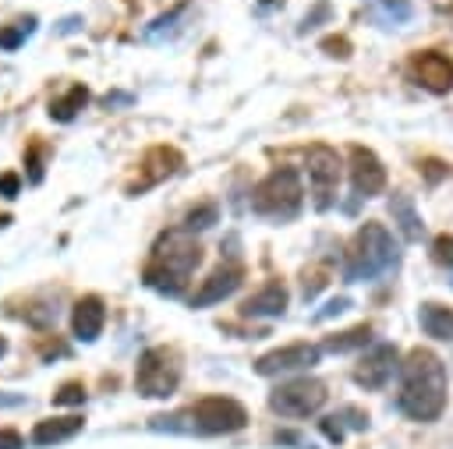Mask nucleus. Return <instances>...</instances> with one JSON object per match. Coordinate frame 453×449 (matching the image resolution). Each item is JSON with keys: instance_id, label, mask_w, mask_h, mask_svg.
<instances>
[{"instance_id": "412c9836", "label": "nucleus", "mask_w": 453, "mask_h": 449, "mask_svg": "<svg viewBox=\"0 0 453 449\" xmlns=\"http://www.w3.org/2000/svg\"><path fill=\"white\" fill-rule=\"evenodd\" d=\"M347 424L361 431V428H368V414H361V410L347 407V410H340V414H329V417H322V431H326V438H333V442H340V438H343Z\"/></svg>"}, {"instance_id": "9d476101", "label": "nucleus", "mask_w": 453, "mask_h": 449, "mask_svg": "<svg viewBox=\"0 0 453 449\" xmlns=\"http://www.w3.org/2000/svg\"><path fill=\"white\" fill-rule=\"evenodd\" d=\"M407 67H411V78H414L421 88L435 92V95H442V92L453 88V60H449L446 53H435V49L414 53Z\"/></svg>"}, {"instance_id": "f704fd0d", "label": "nucleus", "mask_w": 453, "mask_h": 449, "mask_svg": "<svg viewBox=\"0 0 453 449\" xmlns=\"http://www.w3.org/2000/svg\"><path fill=\"white\" fill-rule=\"evenodd\" d=\"M425 173H428V180H439V177H446L449 170H446L442 163H435V159H428V163H425Z\"/></svg>"}, {"instance_id": "f257e3e1", "label": "nucleus", "mask_w": 453, "mask_h": 449, "mask_svg": "<svg viewBox=\"0 0 453 449\" xmlns=\"http://www.w3.org/2000/svg\"><path fill=\"white\" fill-rule=\"evenodd\" d=\"M396 407L411 421H435L446 410V368L432 350H411L400 368V396Z\"/></svg>"}, {"instance_id": "7c9ffc66", "label": "nucleus", "mask_w": 453, "mask_h": 449, "mask_svg": "<svg viewBox=\"0 0 453 449\" xmlns=\"http://www.w3.org/2000/svg\"><path fill=\"white\" fill-rule=\"evenodd\" d=\"M18 187H21L18 173H4V177H0V194H4V198H14V194H18Z\"/></svg>"}, {"instance_id": "393cba45", "label": "nucleus", "mask_w": 453, "mask_h": 449, "mask_svg": "<svg viewBox=\"0 0 453 449\" xmlns=\"http://www.w3.org/2000/svg\"><path fill=\"white\" fill-rule=\"evenodd\" d=\"M53 403H57V407H78V403H85V385H81V382L60 385V389L53 392Z\"/></svg>"}, {"instance_id": "cd10ccee", "label": "nucleus", "mask_w": 453, "mask_h": 449, "mask_svg": "<svg viewBox=\"0 0 453 449\" xmlns=\"http://www.w3.org/2000/svg\"><path fill=\"white\" fill-rule=\"evenodd\" d=\"M28 180H32V184L42 180V152H39V145L28 148Z\"/></svg>"}, {"instance_id": "b1692460", "label": "nucleus", "mask_w": 453, "mask_h": 449, "mask_svg": "<svg viewBox=\"0 0 453 449\" xmlns=\"http://www.w3.org/2000/svg\"><path fill=\"white\" fill-rule=\"evenodd\" d=\"M216 219H219V209H216V205H198V209L188 212L184 230H205V226H212Z\"/></svg>"}, {"instance_id": "20e7f679", "label": "nucleus", "mask_w": 453, "mask_h": 449, "mask_svg": "<svg viewBox=\"0 0 453 449\" xmlns=\"http://www.w3.org/2000/svg\"><path fill=\"white\" fill-rule=\"evenodd\" d=\"M301 205H304V187H301L297 170L290 166L273 170L251 187V212L269 223H290L301 212Z\"/></svg>"}, {"instance_id": "e433bc0d", "label": "nucleus", "mask_w": 453, "mask_h": 449, "mask_svg": "<svg viewBox=\"0 0 453 449\" xmlns=\"http://www.w3.org/2000/svg\"><path fill=\"white\" fill-rule=\"evenodd\" d=\"M258 4H265V7H269V4H276V0H258Z\"/></svg>"}, {"instance_id": "473e14b6", "label": "nucleus", "mask_w": 453, "mask_h": 449, "mask_svg": "<svg viewBox=\"0 0 453 449\" xmlns=\"http://www.w3.org/2000/svg\"><path fill=\"white\" fill-rule=\"evenodd\" d=\"M350 308V301L347 297H336V301H329L322 311H319V318H329V315H340V311H347Z\"/></svg>"}, {"instance_id": "4be33fe9", "label": "nucleus", "mask_w": 453, "mask_h": 449, "mask_svg": "<svg viewBox=\"0 0 453 449\" xmlns=\"http://www.w3.org/2000/svg\"><path fill=\"white\" fill-rule=\"evenodd\" d=\"M368 339H372V325H354V329H347V332H340V336H329V339H326V350L347 354V350L365 346Z\"/></svg>"}, {"instance_id": "9b49d317", "label": "nucleus", "mask_w": 453, "mask_h": 449, "mask_svg": "<svg viewBox=\"0 0 453 449\" xmlns=\"http://www.w3.org/2000/svg\"><path fill=\"white\" fill-rule=\"evenodd\" d=\"M350 184H354V194L357 198L382 194V187H386V166L365 145H354L350 148Z\"/></svg>"}, {"instance_id": "a878e982", "label": "nucleus", "mask_w": 453, "mask_h": 449, "mask_svg": "<svg viewBox=\"0 0 453 449\" xmlns=\"http://www.w3.org/2000/svg\"><path fill=\"white\" fill-rule=\"evenodd\" d=\"M432 258H435L439 265H453V237H439V240L432 244Z\"/></svg>"}, {"instance_id": "39448f33", "label": "nucleus", "mask_w": 453, "mask_h": 449, "mask_svg": "<svg viewBox=\"0 0 453 449\" xmlns=\"http://www.w3.org/2000/svg\"><path fill=\"white\" fill-rule=\"evenodd\" d=\"M177 382H180V357L173 346H149L142 357H138V368H134V389L138 396L145 400H166L177 392Z\"/></svg>"}, {"instance_id": "2f4dec72", "label": "nucleus", "mask_w": 453, "mask_h": 449, "mask_svg": "<svg viewBox=\"0 0 453 449\" xmlns=\"http://www.w3.org/2000/svg\"><path fill=\"white\" fill-rule=\"evenodd\" d=\"M0 449H21V435L14 428H0Z\"/></svg>"}, {"instance_id": "6e6552de", "label": "nucleus", "mask_w": 453, "mask_h": 449, "mask_svg": "<svg viewBox=\"0 0 453 449\" xmlns=\"http://www.w3.org/2000/svg\"><path fill=\"white\" fill-rule=\"evenodd\" d=\"M308 187H311V202L319 212H326L336 202V187H340V156L329 145H311L308 148Z\"/></svg>"}, {"instance_id": "dca6fc26", "label": "nucleus", "mask_w": 453, "mask_h": 449, "mask_svg": "<svg viewBox=\"0 0 453 449\" xmlns=\"http://www.w3.org/2000/svg\"><path fill=\"white\" fill-rule=\"evenodd\" d=\"M287 286L283 283H265L258 293H251L244 304H241V315L248 318H276L287 311Z\"/></svg>"}, {"instance_id": "72a5a7b5", "label": "nucleus", "mask_w": 453, "mask_h": 449, "mask_svg": "<svg viewBox=\"0 0 453 449\" xmlns=\"http://www.w3.org/2000/svg\"><path fill=\"white\" fill-rule=\"evenodd\" d=\"M326 14H329V4H319V7H315V14H308L301 28H304V32H308V28H315V21H319V18H326Z\"/></svg>"}, {"instance_id": "aec40b11", "label": "nucleus", "mask_w": 453, "mask_h": 449, "mask_svg": "<svg viewBox=\"0 0 453 449\" xmlns=\"http://www.w3.org/2000/svg\"><path fill=\"white\" fill-rule=\"evenodd\" d=\"M85 103H88V88H85V85H71L60 99L50 103V117L60 120V124H67V120H74V113H78Z\"/></svg>"}, {"instance_id": "c85d7f7f", "label": "nucleus", "mask_w": 453, "mask_h": 449, "mask_svg": "<svg viewBox=\"0 0 453 449\" xmlns=\"http://www.w3.org/2000/svg\"><path fill=\"white\" fill-rule=\"evenodd\" d=\"M382 7L393 14V21H407L411 18V4L407 0H382Z\"/></svg>"}, {"instance_id": "f3484780", "label": "nucleus", "mask_w": 453, "mask_h": 449, "mask_svg": "<svg viewBox=\"0 0 453 449\" xmlns=\"http://www.w3.org/2000/svg\"><path fill=\"white\" fill-rule=\"evenodd\" d=\"M85 428V417L81 414H67V417H46L32 428V442L35 445H57V442H67L74 438L78 431Z\"/></svg>"}, {"instance_id": "ddd939ff", "label": "nucleus", "mask_w": 453, "mask_h": 449, "mask_svg": "<svg viewBox=\"0 0 453 449\" xmlns=\"http://www.w3.org/2000/svg\"><path fill=\"white\" fill-rule=\"evenodd\" d=\"M393 371H396V346L393 343H379L354 368V382L365 385V389H382L393 378Z\"/></svg>"}, {"instance_id": "c9c22d12", "label": "nucleus", "mask_w": 453, "mask_h": 449, "mask_svg": "<svg viewBox=\"0 0 453 449\" xmlns=\"http://www.w3.org/2000/svg\"><path fill=\"white\" fill-rule=\"evenodd\" d=\"M4 350H7V339H4V336H0V357H4Z\"/></svg>"}, {"instance_id": "0eeeda50", "label": "nucleus", "mask_w": 453, "mask_h": 449, "mask_svg": "<svg viewBox=\"0 0 453 449\" xmlns=\"http://www.w3.org/2000/svg\"><path fill=\"white\" fill-rule=\"evenodd\" d=\"M326 403V385L319 378H294V382H283L273 389L269 396V407L280 414V417H311L319 414Z\"/></svg>"}, {"instance_id": "5701e85b", "label": "nucleus", "mask_w": 453, "mask_h": 449, "mask_svg": "<svg viewBox=\"0 0 453 449\" xmlns=\"http://www.w3.org/2000/svg\"><path fill=\"white\" fill-rule=\"evenodd\" d=\"M32 28H35V18H21V21L7 25V28H0V49H18L32 35Z\"/></svg>"}, {"instance_id": "f03ea898", "label": "nucleus", "mask_w": 453, "mask_h": 449, "mask_svg": "<svg viewBox=\"0 0 453 449\" xmlns=\"http://www.w3.org/2000/svg\"><path fill=\"white\" fill-rule=\"evenodd\" d=\"M198 262H202V247L195 240H188L184 233H166L145 265V283L159 293L177 297L188 286Z\"/></svg>"}, {"instance_id": "f8f14e48", "label": "nucleus", "mask_w": 453, "mask_h": 449, "mask_svg": "<svg viewBox=\"0 0 453 449\" xmlns=\"http://www.w3.org/2000/svg\"><path fill=\"white\" fill-rule=\"evenodd\" d=\"M180 163H184V159H180V152H177V148H166V145L149 148V152H145V159H142V166H138V180H131V184H127V194H142V191L156 187V184H159V180H166Z\"/></svg>"}, {"instance_id": "6ab92c4d", "label": "nucleus", "mask_w": 453, "mask_h": 449, "mask_svg": "<svg viewBox=\"0 0 453 449\" xmlns=\"http://www.w3.org/2000/svg\"><path fill=\"white\" fill-rule=\"evenodd\" d=\"M389 212H393V223L400 226V233H403L407 240H418V237H421V216L414 212V202H411L407 194H393Z\"/></svg>"}, {"instance_id": "423d86ee", "label": "nucleus", "mask_w": 453, "mask_h": 449, "mask_svg": "<svg viewBox=\"0 0 453 449\" xmlns=\"http://www.w3.org/2000/svg\"><path fill=\"white\" fill-rule=\"evenodd\" d=\"M188 417H191V428L205 435H230L248 424V410L234 396H202L188 410Z\"/></svg>"}, {"instance_id": "7ed1b4c3", "label": "nucleus", "mask_w": 453, "mask_h": 449, "mask_svg": "<svg viewBox=\"0 0 453 449\" xmlns=\"http://www.w3.org/2000/svg\"><path fill=\"white\" fill-rule=\"evenodd\" d=\"M396 265V244H393V233L382 226V223H365L350 247H347V258H343V276L350 283H368L382 272H389Z\"/></svg>"}, {"instance_id": "bb28decb", "label": "nucleus", "mask_w": 453, "mask_h": 449, "mask_svg": "<svg viewBox=\"0 0 453 449\" xmlns=\"http://www.w3.org/2000/svg\"><path fill=\"white\" fill-rule=\"evenodd\" d=\"M184 7H188V4H177V7L170 11V14H163V18H156V21L149 25V35H159V32H163L166 25H173V21H177V18L184 14Z\"/></svg>"}, {"instance_id": "1a4fd4ad", "label": "nucleus", "mask_w": 453, "mask_h": 449, "mask_svg": "<svg viewBox=\"0 0 453 449\" xmlns=\"http://www.w3.org/2000/svg\"><path fill=\"white\" fill-rule=\"evenodd\" d=\"M322 350L315 343H290V346H276L269 354H262L255 361V371L258 375H287V371H301V368H311L319 364Z\"/></svg>"}, {"instance_id": "c756f323", "label": "nucleus", "mask_w": 453, "mask_h": 449, "mask_svg": "<svg viewBox=\"0 0 453 449\" xmlns=\"http://www.w3.org/2000/svg\"><path fill=\"white\" fill-rule=\"evenodd\" d=\"M322 49H326L329 57H347V53H350V42H347V39H326Z\"/></svg>"}, {"instance_id": "a211bd4d", "label": "nucleus", "mask_w": 453, "mask_h": 449, "mask_svg": "<svg viewBox=\"0 0 453 449\" xmlns=\"http://www.w3.org/2000/svg\"><path fill=\"white\" fill-rule=\"evenodd\" d=\"M418 322H421V332H425V336L442 339V343H453V308L428 301V304H421Z\"/></svg>"}, {"instance_id": "2eb2a0df", "label": "nucleus", "mask_w": 453, "mask_h": 449, "mask_svg": "<svg viewBox=\"0 0 453 449\" xmlns=\"http://www.w3.org/2000/svg\"><path fill=\"white\" fill-rule=\"evenodd\" d=\"M103 322H106V304H103L96 293L81 297V301L74 304V311H71V329H74V336H78L81 343L99 339Z\"/></svg>"}, {"instance_id": "4468645a", "label": "nucleus", "mask_w": 453, "mask_h": 449, "mask_svg": "<svg viewBox=\"0 0 453 449\" xmlns=\"http://www.w3.org/2000/svg\"><path fill=\"white\" fill-rule=\"evenodd\" d=\"M241 286V269L237 265H219L209 279H202V286L191 293V308H209L219 304L223 297H230Z\"/></svg>"}]
</instances>
